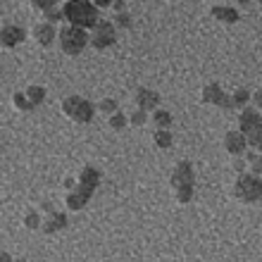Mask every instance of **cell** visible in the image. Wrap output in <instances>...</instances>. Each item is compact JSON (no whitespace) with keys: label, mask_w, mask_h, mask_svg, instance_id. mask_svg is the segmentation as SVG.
<instances>
[{"label":"cell","mask_w":262,"mask_h":262,"mask_svg":"<svg viewBox=\"0 0 262 262\" xmlns=\"http://www.w3.org/2000/svg\"><path fill=\"white\" fill-rule=\"evenodd\" d=\"M64 19L69 21V27L76 29H96V24L100 21V12H98L96 3H89V0H69L62 7Z\"/></svg>","instance_id":"cell-1"},{"label":"cell","mask_w":262,"mask_h":262,"mask_svg":"<svg viewBox=\"0 0 262 262\" xmlns=\"http://www.w3.org/2000/svg\"><path fill=\"white\" fill-rule=\"evenodd\" d=\"M169 184H172L174 193H177V200H179L181 205L191 203V200H193V193H195V172H193V165H191L188 160H181L179 165L174 167Z\"/></svg>","instance_id":"cell-2"},{"label":"cell","mask_w":262,"mask_h":262,"mask_svg":"<svg viewBox=\"0 0 262 262\" xmlns=\"http://www.w3.org/2000/svg\"><path fill=\"white\" fill-rule=\"evenodd\" d=\"M62 112L67 115L72 122H79V124H89L93 115H96V105L91 103L89 98L81 96H69L62 100Z\"/></svg>","instance_id":"cell-3"},{"label":"cell","mask_w":262,"mask_h":262,"mask_svg":"<svg viewBox=\"0 0 262 262\" xmlns=\"http://www.w3.org/2000/svg\"><path fill=\"white\" fill-rule=\"evenodd\" d=\"M91 43V34L86 29H76V27H64L60 31V46L67 55H79L83 53V48Z\"/></svg>","instance_id":"cell-4"},{"label":"cell","mask_w":262,"mask_h":262,"mask_svg":"<svg viewBox=\"0 0 262 262\" xmlns=\"http://www.w3.org/2000/svg\"><path fill=\"white\" fill-rule=\"evenodd\" d=\"M238 126H241V134L248 138V145H260V138H262V115L257 110H246L238 115Z\"/></svg>","instance_id":"cell-5"},{"label":"cell","mask_w":262,"mask_h":262,"mask_svg":"<svg viewBox=\"0 0 262 262\" xmlns=\"http://www.w3.org/2000/svg\"><path fill=\"white\" fill-rule=\"evenodd\" d=\"M234 191L236 198L243 203H257V200H262V179L255 174H238Z\"/></svg>","instance_id":"cell-6"},{"label":"cell","mask_w":262,"mask_h":262,"mask_svg":"<svg viewBox=\"0 0 262 262\" xmlns=\"http://www.w3.org/2000/svg\"><path fill=\"white\" fill-rule=\"evenodd\" d=\"M117 43V34H115V24L110 19H100L96 29H91V46L96 50H105Z\"/></svg>","instance_id":"cell-7"},{"label":"cell","mask_w":262,"mask_h":262,"mask_svg":"<svg viewBox=\"0 0 262 262\" xmlns=\"http://www.w3.org/2000/svg\"><path fill=\"white\" fill-rule=\"evenodd\" d=\"M200 100H203L205 105H217V107H222V110H236L231 96H227V93L222 91L220 83H207L205 89H203Z\"/></svg>","instance_id":"cell-8"},{"label":"cell","mask_w":262,"mask_h":262,"mask_svg":"<svg viewBox=\"0 0 262 262\" xmlns=\"http://www.w3.org/2000/svg\"><path fill=\"white\" fill-rule=\"evenodd\" d=\"M93 193H96V186H89V184L79 181V186L67 195V207L72 212H79V210H83V207L89 205V200Z\"/></svg>","instance_id":"cell-9"},{"label":"cell","mask_w":262,"mask_h":262,"mask_svg":"<svg viewBox=\"0 0 262 262\" xmlns=\"http://www.w3.org/2000/svg\"><path fill=\"white\" fill-rule=\"evenodd\" d=\"M224 150L234 158H243L248 152V138L243 136L241 131H227L224 134Z\"/></svg>","instance_id":"cell-10"},{"label":"cell","mask_w":262,"mask_h":262,"mask_svg":"<svg viewBox=\"0 0 262 262\" xmlns=\"http://www.w3.org/2000/svg\"><path fill=\"white\" fill-rule=\"evenodd\" d=\"M24 38H27V31H24L21 27H14V24L3 27V34H0L3 48H17L19 43H24Z\"/></svg>","instance_id":"cell-11"},{"label":"cell","mask_w":262,"mask_h":262,"mask_svg":"<svg viewBox=\"0 0 262 262\" xmlns=\"http://www.w3.org/2000/svg\"><path fill=\"white\" fill-rule=\"evenodd\" d=\"M136 105H138V110H158V105H160V93L158 91H152V89H138L136 91Z\"/></svg>","instance_id":"cell-12"},{"label":"cell","mask_w":262,"mask_h":262,"mask_svg":"<svg viewBox=\"0 0 262 262\" xmlns=\"http://www.w3.org/2000/svg\"><path fill=\"white\" fill-rule=\"evenodd\" d=\"M34 38L41 46H53V41L55 38H60V31H55V24H48V21H43V24H38V27L34 29Z\"/></svg>","instance_id":"cell-13"},{"label":"cell","mask_w":262,"mask_h":262,"mask_svg":"<svg viewBox=\"0 0 262 262\" xmlns=\"http://www.w3.org/2000/svg\"><path fill=\"white\" fill-rule=\"evenodd\" d=\"M43 231L46 234H57V231H62L67 229V214L64 212H50V217L43 222Z\"/></svg>","instance_id":"cell-14"},{"label":"cell","mask_w":262,"mask_h":262,"mask_svg":"<svg viewBox=\"0 0 262 262\" xmlns=\"http://www.w3.org/2000/svg\"><path fill=\"white\" fill-rule=\"evenodd\" d=\"M212 14H214V19L227 21V24H236V21L241 19V14L236 12L234 7H224V5H214L212 7Z\"/></svg>","instance_id":"cell-15"},{"label":"cell","mask_w":262,"mask_h":262,"mask_svg":"<svg viewBox=\"0 0 262 262\" xmlns=\"http://www.w3.org/2000/svg\"><path fill=\"white\" fill-rule=\"evenodd\" d=\"M24 93H27L29 103L34 105V107H38V105L46 103V89H43V86H29Z\"/></svg>","instance_id":"cell-16"},{"label":"cell","mask_w":262,"mask_h":262,"mask_svg":"<svg viewBox=\"0 0 262 262\" xmlns=\"http://www.w3.org/2000/svg\"><path fill=\"white\" fill-rule=\"evenodd\" d=\"M152 124L158 126V129L169 131V126H172V115L167 110H155L152 112Z\"/></svg>","instance_id":"cell-17"},{"label":"cell","mask_w":262,"mask_h":262,"mask_svg":"<svg viewBox=\"0 0 262 262\" xmlns=\"http://www.w3.org/2000/svg\"><path fill=\"white\" fill-rule=\"evenodd\" d=\"M152 141H155V145L158 148H172V143H174V138H172V134L169 131H165V129H158L155 134H152Z\"/></svg>","instance_id":"cell-18"},{"label":"cell","mask_w":262,"mask_h":262,"mask_svg":"<svg viewBox=\"0 0 262 262\" xmlns=\"http://www.w3.org/2000/svg\"><path fill=\"white\" fill-rule=\"evenodd\" d=\"M246 162H248L250 172L255 174V177H260L262 174V155L260 152H246Z\"/></svg>","instance_id":"cell-19"},{"label":"cell","mask_w":262,"mask_h":262,"mask_svg":"<svg viewBox=\"0 0 262 262\" xmlns=\"http://www.w3.org/2000/svg\"><path fill=\"white\" fill-rule=\"evenodd\" d=\"M231 100H234V107L236 110H246V105H248V100H250V91L248 89H238L234 93V96H231Z\"/></svg>","instance_id":"cell-20"},{"label":"cell","mask_w":262,"mask_h":262,"mask_svg":"<svg viewBox=\"0 0 262 262\" xmlns=\"http://www.w3.org/2000/svg\"><path fill=\"white\" fill-rule=\"evenodd\" d=\"M12 100H14V105H17V107H19L21 112H31V110H34V105L29 103L27 93H21V91H19V93H14V98H12Z\"/></svg>","instance_id":"cell-21"},{"label":"cell","mask_w":262,"mask_h":262,"mask_svg":"<svg viewBox=\"0 0 262 262\" xmlns=\"http://www.w3.org/2000/svg\"><path fill=\"white\" fill-rule=\"evenodd\" d=\"M100 110H103L107 117H112V115H117L119 112V103L115 100V98H105L103 103H100Z\"/></svg>","instance_id":"cell-22"},{"label":"cell","mask_w":262,"mask_h":262,"mask_svg":"<svg viewBox=\"0 0 262 262\" xmlns=\"http://www.w3.org/2000/svg\"><path fill=\"white\" fill-rule=\"evenodd\" d=\"M24 227L27 229H41L43 227V222H41V214L38 212H27V217H24Z\"/></svg>","instance_id":"cell-23"},{"label":"cell","mask_w":262,"mask_h":262,"mask_svg":"<svg viewBox=\"0 0 262 262\" xmlns=\"http://www.w3.org/2000/svg\"><path fill=\"white\" fill-rule=\"evenodd\" d=\"M126 124H129V117L122 115V112H117V115H112L110 117V129H115V131H122Z\"/></svg>","instance_id":"cell-24"},{"label":"cell","mask_w":262,"mask_h":262,"mask_svg":"<svg viewBox=\"0 0 262 262\" xmlns=\"http://www.w3.org/2000/svg\"><path fill=\"white\" fill-rule=\"evenodd\" d=\"M43 17H46V21H48V24H57V21L60 19H64V14H62V10H60V7H50L48 12H43Z\"/></svg>","instance_id":"cell-25"},{"label":"cell","mask_w":262,"mask_h":262,"mask_svg":"<svg viewBox=\"0 0 262 262\" xmlns=\"http://www.w3.org/2000/svg\"><path fill=\"white\" fill-rule=\"evenodd\" d=\"M129 122H131V124H134V126H143L145 122H148V112H143V110H136V112H134V115H131V117H129Z\"/></svg>","instance_id":"cell-26"},{"label":"cell","mask_w":262,"mask_h":262,"mask_svg":"<svg viewBox=\"0 0 262 262\" xmlns=\"http://www.w3.org/2000/svg\"><path fill=\"white\" fill-rule=\"evenodd\" d=\"M115 27H119V29H129V27H131V17H129V12H119V14H115Z\"/></svg>","instance_id":"cell-27"},{"label":"cell","mask_w":262,"mask_h":262,"mask_svg":"<svg viewBox=\"0 0 262 262\" xmlns=\"http://www.w3.org/2000/svg\"><path fill=\"white\" fill-rule=\"evenodd\" d=\"M34 7H38V10H43V12H48L50 7H55V3H53V0H34Z\"/></svg>","instance_id":"cell-28"},{"label":"cell","mask_w":262,"mask_h":262,"mask_svg":"<svg viewBox=\"0 0 262 262\" xmlns=\"http://www.w3.org/2000/svg\"><path fill=\"white\" fill-rule=\"evenodd\" d=\"M253 103L257 105V110H262V89L255 91V96H253Z\"/></svg>","instance_id":"cell-29"},{"label":"cell","mask_w":262,"mask_h":262,"mask_svg":"<svg viewBox=\"0 0 262 262\" xmlns=\"http://www.w3.org/2000/svg\"><path fill=\"white\" fill-rule=\"evenodd\" d=\"M234 167H236V172H238V174H246V172H243V169H246V162H243V160H241V158H236Z\"/></svg>","instance_id":"cell-30"},{"label":"cell","mask_w":262,"mask_h":262,"mask_svg":"<svg viewBox=\"0 0 262 262\" xmlns=\"http://www.w3.org/2000/svg\"><path fill=\"white\" fill-rule=\"evenodd\" d=\"M112 7H115V10H117V14H119V12H124L126 3H124V0H115V3H112Z\"/></svg>","instance_id":"cell-31"},{"label":"cell","mask_w":262,"mask_h":262,"mask_svg":"<svg viewBox=\"0 0 262 262\" xmlns=\"http://www.w3.org/2000/svg\"><path fill=\"white\" fill-rule=\"evenodd\" d=\"M64 188H69V191H74V179H72V177H67V179H64Z\"/></svg>","instance_id":"cell-32"},{"label":"cell","mask_w":262,"mask_h":262,"mask_svg":"<svg viewBox=\"0 0 262 262\" xmlns=\"http://www.w3.org/2000/svg\"><path fill=\"white\" fill-rule=\"evenodd\" d=\"M0 262H12V257H10V253H3V255H0Z\"/></svg>","instance_id":"cell-33"},{"label":"cell","mask_w":262,"mask_h":262,"mask_svg":"<svg viewBox=\"0 0 262 262\" xmlns=\"http://www.w3.org/2000/svg\"><path fill=\"white\" fill-rule=\"evenodd\" d=\"M257 148H260V155H262V138H260V145H257Z\"/></svg>","instance_id":"cell-34"},{"label":"cell","mask_w":262,"mask_h":262,"mask_svg":"<svg viewBox=\"0 0 262 262\" xmlns=\"http://www.w3.org/2000/svg\"><path fill=\"white\" fill-rule=\"evenodd\" d=\"M14 262H27V260H24V257H19V260H14Z\"/></svg>","instance_id":"cell-35"}]
</instances>
